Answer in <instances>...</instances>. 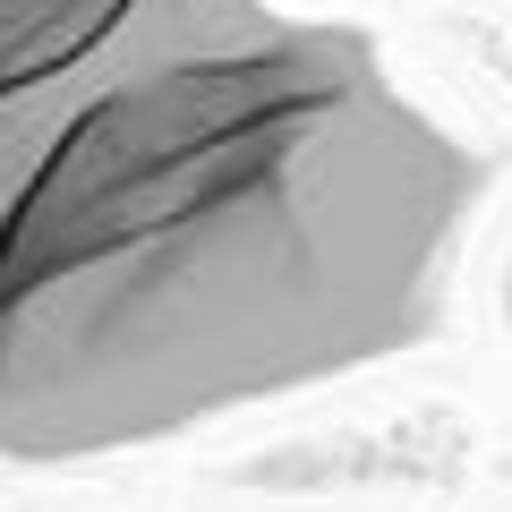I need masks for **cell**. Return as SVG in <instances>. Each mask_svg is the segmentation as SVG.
Listing matches in <instances>:
<instances>
[{"label":"cell","mask_w":512,"mask_h":512,"mask_svg":"<svg viewBox=\"0 0 512 512\" xmlns=\"http://www.w3.org/2000/svg\"><path fill=\"white\" fill-rule=\"evenodd\" d=\"M103 9H111V0H0V69L52 52L60 35H77V26L103 18Z\"/></svg>","instance_id":"2"},{"label":"cell","mask_w":512,"mask_h":512,"mask_svg":"<svg viewBox=\"0 0 512 512\" xmlns=\"http://www.w3.org/2000/svg\"><path fill=\"white\" fill-rule=\"evenodd\" d=\"M487 154L376 35L111 0L0 69V461L137 453L427 350Z\"/></svg>","instance_id":"1"}]
</instances>
